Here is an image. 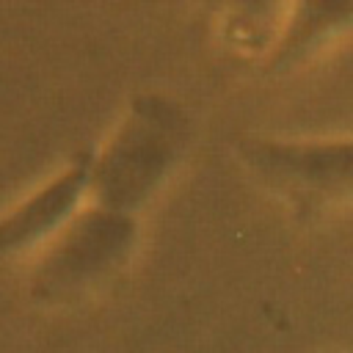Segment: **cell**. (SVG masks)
I'll return each instance as SVG.
<instances>
[{"label":"cell","instance_id":"obj_4","mask_svg":"<svg viewBox=\"0 0 353 353\" xmlns=\"http://www.w3.org/2000/svg\"><path fill=\"white\" fill-rule=\"evenodd\" d=\"M88 196V163H74L0 215V254L41 248L63 229Z\"/></svg>","mask_w":353,"mask_h":353},{"label":"cell","instance_id":"obj_3","mask_svg":"<svg viewBox=\"0 0 353 353\" xmlns=\"http://www.w3.org/2000/svg\"><path fill=\"white\" fill-rule=\"evenodd\" d=\"M243 160L262 179L290 190L320 196L353 193V141L251 143L243 149Z\"/></svg>","mask_w":353,"mask_h":353},{"label":"cell","instance_id":"obj_1","mask_svg":"<svg viewBox=\"0 0 353 353\" xmlns=\"http://www.w3.org/2000/svg\"><path fill=\"white\" fill-rule=\"evenodd\" d=\"M138 223L127 212L80 207L39 251L30 270V292L41 303L72 301L105 281L135 248Z\"/></svg>","mask_w":353,"mask_h":353},{"label":"cell","instance_id":"obj_2","mask_svg":"<svg viewBox=\"0 0 353 353\" xmlns=\"http://www.w3.org/2000/svg\"><path fill=\"white\" fill-rule=\"evenodd\" d=\"M165 165V146L143 121H127L88 165V196L97 207L127 212L146 201Z\"/></svg>","mask_w":353,"mask_h":353}]
</instances>
